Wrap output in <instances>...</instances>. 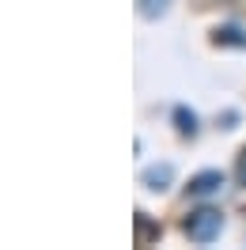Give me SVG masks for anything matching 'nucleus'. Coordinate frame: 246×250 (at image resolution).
<instances>
[{"label": "nucleus", "instance_id": "nucleus-1", "mask_svg": "<svg viewBox=\"0 0 246 250\" xmlns=\"http://www.w3.org/2000/svg\"><path fill=\"white\" fill-rule=\"evenodd\" d=\"M220 228H224L220 208H197V212H189V220H185V235L193 243H212L216 235H220Z\"/></svg>", "mask_w": 246, "mask_h": 250}, {"label": "nucleus", "instance_id": "nucleus-2", "mask_svg": "<svg viewBox=\"0 0 246 250\" xmlns=\"http://www.w3.org/2000/svg\"><path fill=\"white\" fill-rule=\"evenodd\" d=\"M189 197H212V193H220L224 189V171H201L189 178Z\"/></svg>", "mask_w": 246, "mask_h": 250}, {"label": "nucleus", "instance_id": "nucleus-3", "mask_svg": "<svg viewBox=\"0 0 246 250\" xmlns=\"http://www.w3.org/2000/svg\"><path fill=\"white\" fill-rule=\"evenodd\" d=\"M170 178H174V167H170V163H163V167H148V171H144V186H148V189H167Z\"/></svg>", "mask_w": 246, "mask_h": 250}, {"label": "nucleus", "instance_id": "nucleus-4", "mask_svg": "<svg viewBox=\"0 0 246 250\" xmlns=\"http://www.w3.org/2000/svg\"><path fill=\"white\" fill-rule=\"evenodd\" d=\"M216 42H220V46H246V34L239 31V27H220V31H216Z\"/></svg>", "mask_w": 246, "mask_h": 250}, {"label": "nucleus", "instance_id": "nucleus-5", "mask_svg": "<svg viewBox=\"0 0 246 250\" xmlns=\"http://www.w3.org/2000/svg\"><path fill=\"white\" fill-rule=\"evenodd\" d=\"M174 122H178V129H182V133H189V137L197 133V118H193V114H189L185 106H178V110H174Z\"/></svg>", "mask_w": 246, "mask_h": 250}, {"label": "nucleus", "instance_id": "nucleus-6", "mask_svg": "<svg viewBox=\"0 0 246 250\" xmlns=\"http://www.w3.org/2000/svg\"><path fill=\"white\" fill-rule=\"evenodd\" d=\"M167 4L170 0H137V8H140V16H159V12H167Z\"/></svg>", "mask_w": 246, "mask_h": 250}, {"label": "nucleus", "instance_id": "nucleus-7", "mask_svg": "<svg viewBox=\"0 0 246 250\" xmlns=\"http://www.w3.org/2000/svg\"><path fill=\"white\" fill-rule=\"evenodd\" d=\"M137 231H140V239H152V235H155V228H152V220L144 216V212H140V216H137Z\"/></svg>", "mask_w": 246, "mask_h": 250}, {"label": "nucleus", "instance_id": "nucleus-8", "mask_svg": "<svg viewBox=\"0 0 246 250\" xmlns=\"http://www.w3.org/2000/svg\"><path fill=\"white\" fill-rule=\"evenodd\" d=\"M239 178H243V186H246V152L239 156Z\"/></svg>", "mask_w": 246, "mask_h": 250}]
</instances>
